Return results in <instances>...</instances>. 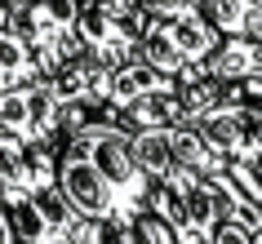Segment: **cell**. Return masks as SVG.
Wrapping results in <instances>:
<instances>
[{
    "instance_id": "6da1fadb",
    "label": "cell",
    "mask_w": 262,
    "mask_h": 244,
    "mask_svg": "<svg viewBox=\"0 0 262 244\" xmlns=\"http://www.w3.org/2000/svg\"><path fill=\"white\" fill-rule=\"evenodd\" d=\"M80 138L84 156L94 160V169L102 173L107 182V195H111V217H120V222H134V217L147 209V178L142 169L134 164L129 156V129H124L116 116H94V120H84L76 129Z\"/></svg>"
},
{
    "instance_id": "7a4b0ae2",
    "label": "cell",
    "mask_w": 262,
    "mask_h": 244,
    "mask_svg": "<svg viewBox=\"0 0 262 244\" xmlns=\"http://www.w3.org/2000/svg\"><path fill=\"white\" fill-rule=\"evenodd\" d=\"M218 40L222 36L200 14H182V18H165V23H147V31L138 40V54L156 71H165L169 80L191 84L205 76V58L218 49Z\"/></svg>"
},
{
    "instance_id": "3957f363",
    "label": "cell",
    "mask_w": 262,
    "mask_h": 244,
    "mask_svg": "<svg viewBox=\"0 0 262 244\" xmlns=\"http://www.w3.org/2000/svg\"><path fill=\"white\" fill-rule=\"evenodd\" d=\"M76 14H80V0H27L9 14V27L27 40L40 76H54L58 67H67L80 54Z\"/></svg>"
},
{
    "instance_id": "277c9868",
    "label": "cell",
    "mask_w": 262,
    "mask_h": 244,
    "mask_svg": "<svg viewBox=\"0 0 262 244\" xmlns=\"http://www.w3.org/2000/svg\"><path fill=\"white\" fill-rule=\"evenodd\" d=\"M147 23L151 18L142 14L134 0H80V14H76L80 54L98 58L102 67H116V62L138 54Z\"/></svg>"
},
{
    "instance_id": "5b68a950",
    "label": "cell",
    "mask_w": 262,
    "mask_h": 244,
    "mask_svg": "<svg viewBox=\"0 0 262 244\" xmlns=\"http://www.w3.org/2000/svg\"><path fill=\"white\" fill-rule=\"evenodd\" d=\"M5 209H9L18 244H80L84 217L62 200L58 187H45L36 195H14Z\"/></svg>"
},
{
    "instance_id": "8992f818",
    "label": "cell",
    "mask_w": 262,
    "mask_h": 244,
    "mask_svg": "<svg viewBox=\"0 0 262 244\" xmlns=\"http://www.w3.org/2000/svg\"><path fill=\"white\" fill-rule=\"evenodd\" d=\"M58 98L45 76L27 84H14L0 94V129L23 138V142H40V147H58L62 142V124H58Z\"/></svg>"
},
{
    "instance_id": "52a82bcc",
    "label": "cell",
    "mask_w": 262,
    "mask_h": 244,
    "mask_svg": "<svg viewBox=\"0 0 262 244\" xmlns=\"http://www.w3.org/2000/svg\"><path fill=\"white\" fill-rule=\"evenodd\" d=\"M54 187L62 191V200H67L84 222H102V217H111L107 182H102V173L94 169V160L84 156V147H80V138H76V134H67L62 142H58Z\"/></svg>"
},
{
    "instance_id": "ba28073f",
    "label": "cell",
    "mask_w": 262,
    "mask_h": 244,
    "mask_svg": "<svg viewBox=\"0 0 262 244\" xmlns=\"http://www.w3.org/2000/svg\"><path fill=\"white\" fill-rule=\"evenodd\" d=\"M54 160L58 147L23 142L0 129V200L9 204L14 195H36V191L54 187Z\"/></svg>"
},
{
    "instance_id": "9c48e42d",
    "label": "cell",
    "mask_w": 262,
    "mask_h": 244,
    "mask_svg": "<svg viewBox=\"0 0 262 244\" xmlns=\"http://www.w3.org/2000/svg\"><path fill=\"white\" fill-rule=\"evenodd\" d=\"M191 124L200 129L209 151L227 164L231 156H240L245 147H253L262 138V107L258 102H218V107L200 111Z\"/></svg>"
},
{
    "instance_id": "30bf717a",
    "label": "cell",
    "mask_w": 262,
    "mask_h": 244,
    "mask_svg": "<svg viewBox=\"0 0 262 244\" xmlns=\"http://www.w3.org/2000/svg\"><path fill=\"white\" fill-rule=\"evenodd\" d=\"M107 71L98 58L76 54L67 67H58L54 76H45L49 89H54L58 107H80L89 116H107Z\"/></svg>"
},
{
    "instance_id": "8fae6325",
    "label": "cell",
    "mask_w": 262,
    "mask_h": 244,
    "mask_svg": "<svg viewBox=\"0 0 262 244\" xmlns=\"http://www.w3.org/2000/svg\"><path fill=\"white\" fill-rule=\"evenodd\" d=\"M165 89H178V80H169L165 71H156L142 54L124 58L107 71V116H120L124 107H134L138 98L147 94H165Z\"/></svg>"
},
{
    "instance_id": "7c38bea8",
    "label": "cell",
    "mask_w": 262,
    "mask_h": 244,
    "mask_svg": "<svg viewBox=\"0 0 262 244\" xmlns=\"http://www.w3.org/2000/svg\"><path fill=\"white\" fill-rule=\"evenodd\" d=\"M205 76L213 80H262V36H222L205 58Z\"/></svg>"
},
{
    "instance_id": "4fadbf2b",
    "label": "cell",
    "mask_w": 262,
    "mask_h": 244,
    "mask_svg": "<svg viewBox=\"0 0 262 244\" xmlns=\"http://www.w3.org/2000/svg\"><path fill=\"white\" fill-rule=\"evenodd\" d=\"M200 18L218 36H262V0H200Z\"/></svg>"
},
{
    "instance_id": "5bb4252c",
    "label": "cell",
    "mask_w": 262,
    "mask_h": 244,
    "mask_svg": "<svg viewBox=\"0 0 262 244\" xmlns=\"http://www.w3.org/2000/svg\"><path fill=\"white\" fill-rule=\"evenodd\" d=\"M36 76H40V67H36L27 40L9 27V9L0 5V94H5V89H14V84L36 80Z\"/></svg>"
},
{
    "instance_id": "9a60e30c",
    "label": "cell",
    "mask_w": 262,
    "mask_h": 244,
    "mask_svg": "<svg viewBox=\"0 0 262 244\" xmlns=\"http://www.w3.org/2000/svg\"><path fill=\"white\" fill-rule=\"evenodd\" d=\"M116 120H120L124 129H173V124H182V98H178V89L147 94V98H138L134 107H124Z\"/></svg>"
},
{
    "instance_id": "2e32d148",
    "label": "cell",
    "mask_w": 262,
    "mask_h": 244,
    "mask_svg": "<svg viewBox=\"0 0 262 244\" xmlns=\"http://www.w3.org/2000/svg\"><path fill=\"white\" fill-rule=\"evenodd\" d=\"M129 156L142 169L147 182H160V178L173 169V151H169V129H129Z\"/></svg>"
},
{
    "instance_id": "e0dca14e",
    "label": "cell",
    "mask_w": 262,
    "mask_h": 244,
    "mask_svg": "<svg viewBox=\"0 0 262 244\" xmlns=\"http://www.w3.org/2000/svg\"><path fill=\"white\" fill-rule=\"evenodd\" d=\"M169 151H173V164H182V169H191V173H222L227 164L209 151V142L200 138V129L195 124H173L169 129Z\"/></svg>"
},
{
    "instance_id": "ac0fdd59",
    "label": "cell",
    "mask_w": 262,
    "mask_h": 244,
    "mask_svg": "<svg viewBox=\"0 0 262 244\" xmlns=\"http://www.w3.org/2000/svg\"><path fill=\"white\" fill-rule=\"evenodd\" d=\"M227 178H231L253 204H262V138L253 142V147H245L240 156L227 160Z\"/></svg>"
},
{
    "instance_id": "d6986e66",
    "label": "cell",
    "mask_w": 262,
    "mask_h": 244,
    "mask_svg": "<svg viewBox=\"0 0 262 244\" xmlns=\"http://www.w3.org/2000/svg\"><path fill=\"white\" fill-rule=\"evenodd\" d=\"M80 244H134V222L120 217H102V222H84Z\"/></svg>"
},
{
    "instance_id": "ffe728a7",
    "label": "cell",
    "mask_w": 262,
    "mask_h": 244,
    "mask_svg": "<svg viewBox=\"0 0 262 244\" xmlns=\"http://www.w3.org/2000/svg\"><path fill=\"white\" fill-rule=\"evenodd\" d=\"M134 244H178V235H173L156 213L142 209V213L134 217Z\"/></svg>"
},
{
    "instance_id": "44dd1931",
    "label": "cell",
    "mask_w": 262,
    "mask_h": 244,
    "mask_svg": "<svg viewBox=\"0 0 262 244\" xmlns=\"http://www.w3.org/2000/svg\"><path fill=\"white\" fill-rule=\"evenodd\" d=\"M151 23H165V18H182V14H200V0H134Z\"/></svg>"
},
{
    "instance_id": "7402d4cb",
    "label": "cell",
    "mask_w": 262,
    "mask_h": 244,
    "mask_svg": "<svg viewBox=\"0 0 262 244\" xmlns=\"http://www.w3.org/2000/svg\"><path fill=\"white\" fill-rule=\"evenodd\" d=\"M249 240H253V227H249V222H240V217H222L205 244H249Z\"/></svg>"
},
{
    "instance_id": "603a6c76",
    "label": "cell",
    "mask_w": 262,
    "mask_h": 244,
    "mask_svg": "<svg viewBox=\"0 0 262 244\" xmlns=\"http://www.w3.org/2000/svg\"><path fill=\"white\" fill-rule=\"evenodd\" d=\"M0 244H18L14 222H9V209H5V200H0Z\"/></svg>"
},
{
    "instance_id": "cb8c5ba5",
    "label": "cell",
    "mask_w": 262,
    "mask_h": 244,
    "mask_svg": "<svg viewBox=\"0 0 262 244\" xmlns=\"http://www.w3.org/2000/svg\"><path fill=\"white\" fill-rule=\"evenodd\" d=\"M0 5H5V9H9V14H14L18 5H27V0H0Z\"/></svg>"
},
{
    "instance_id": "d4e9b609",
    "label": "cell",
    "mask_w": 262,
    "mask_h": 244,
    "mask_svg": "<svg viewBox=\"0 0 262 244\" xmlns=\"http://www.w3.org/2000/svg\"><path fill=\"white\" fill-rule=\"evenodd\" d=\"M249 244H262V227H258V231H253V240H249Z\"/></svg>"
},
{
    "instance_id": "484cf974",
    "label": "cell",
    "mask_w": 262,
    "mask_h": 244,
    "mask_svg": "<svg viewBox=\"0 0 262 244\" xmlns=\"http://www.w3.org/2000/svg\"><path fill=\"white\" fill-rule=\"evenodd\" d=\"M258 107H262V102H258Z\"/></svg>"
}]
</instances>
